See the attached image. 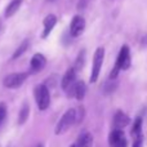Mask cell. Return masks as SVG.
Returning a JSON list of instances; mask_svg holds the SVG:
<instances>
[{"label":"cell","mask_w":147,"mask_h":147,"mask_svg":"<svg viewBox=\"0 0 147 147\" xmlns=\"http://www.w3.org/2000/svg\"><path fill=\"white\" fill-rule=\"evenodd\" d=\"M130 67V52H129V47L128 45H123L120 49L119 54H117L116 62H115V66L111 71L110 78L111 79H116L119 75L120 70H128Z\"/></svg>","instance_id":"obj_1"},{"label":"cell","mask_w":147,"mask_h":147,"mask_svg":"<svg viewBox=\"0 0 147 147\" xmlns=\"http://www.w3.org/2000/svg\"><path fill=\"white\" fill-rule=\"evenodd\" d=\"M75 120H76V111L74 109L67 110L63 114V116L59 119L58 124H57L56 129H54V133L56 134H63L65 132H67L71 128V125L75 123Z\"/></svg>","instance_id":"obj_2"},{"label":"cell","mask_w":147,"mask_h":147,"mask_svg":"<svg viewBox=\"0 0 147 147\" xmlns=\"http://www.w3.org/2000/svg\"><path fill=\"white\" fill-rule=\"evenodd\" d=\"M35 99H36V103H38L39 110L44 111L49 107L51 105V94H49V89L47 88L45 85L40 84L35 88Z\"/></svg>","instance_id":"obj_3"},{"label":"cell","mask_w":147,"mask_h":147,"mask_svg":"<svg viewBox=\"0 0 147 147\" xmlns=\"http://www.w3.org/2000/svg\"><path fill=\"white\" fill-rule=\"evenodd\" d=\"M103 58H105V49L97 48L93 56V67H92L90 83H96L98 80L99 72H101V69H102V63H103Z\"/></svg>","instance_id":"obj_4"},{"label":"cell","mask_w":147,"mask_h":147,"mask_svg":"<svg viewBox=\"0 0 147 147\" xmlns=\"http://www.w3.org/2000/svg\"><path fill=\"white\" fill-rule=\"evenodd\" d=\"M76 83V71L74 69L67 70L62 79V89L67 93V96H74V88Z\"/></svg>","instance_id":"obj_5"},{"label":"cell","mask_w":147,"mask_h":147,"mask_svg":"<svg viewBox=\"0 0 147 147\" xmlns=\"http://www.w3.org/2000/svg\"><path fill=\"white\" fill-rule=\"evenodd\" d=\"M27 79V74L25 72H16V74H10L7 78L4 79V86L9 89H14V88H20L25 80Z\"/></svg>","instance_id":"obj_6"},{"label":"cell","mask_w":147,"mask_h":147,"mask_svg":"<svg viewBox=\"0 0 147 147\" xmlns=\"http://www.w3.org/2000/svg\"><path fill=\"white\" fill-rule=\"evenodd\" d=\"M110 145L111 147H127V138L123 130L120 129H115L111 132L110 134Z\"/></svg>","instance_id":"obj_7"},{"label":"cell","mask_w":147,"mask_h":147,"mask_svg":"<svg viewBox=\"0 0 147 147\" xmlns=\"http://www.w3.org/2000/svg\"><path fill=\"white\" fill-rule=\"evenodd\" d=\"M84 28H85V21L83 17L80 16H75L71 21V25H70V34L72 36H80L83 34Z\"/></svg>","instance_id":"obj_8"},{"label":"cell","mask_w":147,"mask_h":147,"mask_svg":"<svg viewBox=\"0 0 147 147\" xmlns=\"http://www.w3.org/2000/svg\"><path fill=\"white\" fill-rule=\"evenodd\" d=\"M30 65H31V70H32L34 72H39L45 67L47 59L41 53H36V54H34V57L31 58Z\"/></svg>","instance_id":"obj_9"},{"label":"cell","mask_w":147,"mask_h":147,"mask_svg":"<svg viewBox=\"0 0 147 147\" xmlns=\"http://www.w3.org/2000/svg\"><path fill=\"white\" fill-rule=\"evenodd\" d=\"M44 31L43 34H41V38L45 39L47 36L51 34V31L53 30V27L56 26L57 23V17L54 14H48L45 18H44Z\"/></svg>","instance_id":"obj_10"},{"label":"cell","mask_w":147,"mask_h":147,"mask_svg":"<svg viewBox=\"0 0 147 147\" xmlns=\"http://www.w3.org/2000/svg\"><path fill=\"white\" fill-rule=\"evenodd\" d=\"M128 124H129V117H128L123 111H117L116 114H115V116H114V127H115V129L121 130L123 128H125Z\"/></svg>","instance_id":"obj_11"},{"label":"cell","mask_w":147,"mask_h":147,"mask_svg":"<svg viewBox=\"0 0 147 147\" xmlns=\"http://www.w3.org/2000/svg\"><path fill=\"white\" fill-rule=\"evenodd\" d=\"M93 146V136L90 133H84L79 137L75 147H92Z\"/></svg>","instance_id":"obj_12"},{"label":"cell","mask_w":147,"mask_h":147,"mask_svg":"<svg viewBox=\"0 0 147 147\" xmlns=\"http://www.w3.org/2000/svg\"><path fill=\"white\" fill-rule=\"evenodd\" d=\"M85 93H86V85L84 81H76L75 83V88H74V96L81 101V99L85 97Z\"/></svg>","instance_id":"obj_13"},{"label":"cell","mask_w":147,"mask_h":147,"mask_svg":"<svg viewBox=\"0 0 147 147\" xmlns=\"http://www.w3.org/2000/svg\"><path fill=\"white\" fill-rule=\"evenodd\" d=\"M21 4H22V0H12V1L8 4V7L5 8V17H12L18 9H20Z\"/></svg>","instance_id":"obj_14"},{"label":"cell","mask_w":147,"mask_h":147,"mask_svg":"<svg viewBox=\"0 0 147 147\" xmlns=\"http://www.w3.org/2000/svg\"><path fill=\"white\" fill-rule=\"evenodd\" d=\"M28 114H30V107H28L27 103H25L22 106V109H21V111H20V116H18V124H25L26 120H27V117H28Z\"/></svg>","instance_id":"obj_15"},{"label":"cell","mask_w":147,"mask_h":147,"mask_svg":"<svg viewBox=\"0 0 147 147\" xmlns=\"http://www.w3.org/2000/svg\"><path fill=\"white\" fill-rule=\"evenodd\" d=\"M141 130H142V119L141 117H137L133 123V128H132V136L136 138H140Z\"/></svg>","instance_id":"obj_16"},{"label":"cell","mask_w":147,"mask_h":147,"mask_svg":"<svg viewBox=\"0 0 147 147\" xmlns=\"http://www.w3.org/2000/svg\"><path fill=\"white\" fill-rule=\"evenodd\" d=\"M27 48H28V41H27V40H25L20 47H18L17 51L14 52V54H13V58H18L20 56H22V54L25 53L26 51H27Z\"/></svg>","instance_id":"obj_17"},{"label":"cell","mask_w":147,"mask_h":147,"mask_svg":"<svg viewBox=\"0 0 147 147\" xmlns=\"http://www.w3.org/2000/svg\"><path fill=\"white\" fill-rule=\"evenodd\" d=\"M84 59H85V52L83 51L78 56V58H76V65H75V69H74L75 71H80V70L83 69L84 63H85V62H84Z\"/></svg>","instance_id":"obj_18"},{"label":"cell","mask_w":147,"mask_h":147,"mask_svg":"<svg viewBox=\"0 0 147 147\" xmlns=\"http://www.w3.org/2000/svg\"><path fill=\"white\" fill-rule=\"evenodd\" d=\"M5 117H7V106H5V103L1 102V103H0V125L3 124Z\"/></svg>","instance_id":"obj_19"},{"label":"cell","mask_w":147,"mask_h":147,"mask_svg":"<svg viewBox=\"0 0 147 147\" xmlns=\"http://www.w3.org/2000/svg\"><path fill=\"white\" fill-rule=\"evenodd\" d=\"M132 147H142V140H141V137L134 141V143H133Z\"/></svg>","instance_id":"obj_20"},{"label":"cell","mask_w":147,"mask_h":147,"mask_svg":"<svg viewBox=\"0 0 147 147\" xmlns=\"http://www.w3.org/2000/svg\"><path fill=\"white\" fill-rule=\"evenodd\" d=\"M71 147H75V145H74V146H71Z\"/></svg>","instance_id":"obj_21"},{"label":"cell","mask_w":147,"mask_h":147,"mask_svg":"<svg viewBox=\"0 0 147 147\" xmlns=\"http://www.w3.org/2000/svg\"><path fill=\"white\" fill-rule=\"evenodd\" d=\"M38 147H43V146H38Z\"/></svg>","instance_id":"obj_22"},{"label":"cell","mask_w":147,"mask_h":147,"mask_svg":"<svg viewBox=\"0 0 147 147\" xmlns=\"http://www.w3.org/2000/svg\"><path fill=\"white\" fill-rule=\"evenodd\" d=\"M51 1H53V0H51Z\"/></svg>","instance_id":"obj_23"}]
</instances>
